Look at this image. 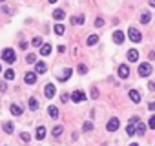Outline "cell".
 Listing matches in <instances>:
<instances>
[{"instance_id": "6da1fadb", "label": "cell", "mask_w": 155, "mask_h": 146, "mask_svg": "<svg viewBox=\"0 0 155 146\" xmlns=\"http://www.w3.org/2000/svg\"><path fill=\"white\" fill-rule=\"evenodd\" d=\"M2 60H6L7 64H13L16 60V53L15 50H11V47H6V50L2 51Z\"/></svg>"}, {"instance_id": "7a4b0ae2", "label": "cell", "mask_w": 155, "mask_h": 146, "mask_svg": "<svg viewBox=\"0 0 155 146\" xmlns=\"http://www.w3.org/2000/svg\"><path fill=\"white\" fill-rule=\"evenodd\" d=\"M128 38H130L131 42H135V44H137V42H141V40H142V35H141V31H139V29L130 28V29H128Z\"/></svg>"}, {"instance_id": "3957f363", "label": "cell", "mask_w": 155, "mask_h": 146, "mask_svg": "<svg viewBox=\"0 0 155 146\" xmlns=\"http://www.w3.org/2000/svg\"><path fill=\"white\" fill-rule=\"evenodd\" d=\"M137 73L141 77H150L151 75V64H148V62H142V64H139V69H137Z\"/></svg>"}, {"instance_id": "277c9868", "label": "cell", "mask_w": 155, "mask_h": 146, "mask_svg": "<svg viewBox=\"0 0 155 146\" xmlns=\"http://www.w3.org/2000/svg\"><path fill=\"white\" fill-rule=\"evenodd\" d=\"M71 101H73V102H84V101H86V93H84L82 90H75V91L71 93Z\"/></svg>"}, {"instance_id": "5b68a950", "label": "cell", "mask_w": 155, "mask_h": 146, "mask_svg": "<svg viewBox=\"0 0 155 146\" xmlns=\"http://www.w3.org/2000/svg\"><path fill=\"white\" fill-rule=\"evenodd\" d=\"M119 126H121V120H119V119H109L106 128H108V132H117Z\"/></svg>"}, {"instance_id": "8992f818", "label": "cell", "mask_w": 155, "mask_h": 146, "mask_svg": "<svg viewBox=\"0 0 155 146\" xmlns=\"http://www.w3.org/2000/svg\"><path fill=\"white\" fill-rule=\"evenodd\" d=\"M24 82H26V84H35V82H37V73H35V71H28L26 77H24Z\"/></svg>"}, {"instance_id": "52a82bcc", "label": "cell", "mask_w": 155, "mask_h": 146, "mask_svg": "<svg viewBox=\"0 0 155 146\" xmlns=\"http://www.w3.org/2000/svg\"><path fill=\"white\" fill-rule=\"evenodd\" d=\"M71 75H73V69H71V68H66V69L62 71V75L58 77V81H60V82H66V81H68Z\"/></svg>"}, {"instance_id": "ba28073f", "label": "cell", "mask_w": 155, "mask_h": 146, "mask_svg": "<svg viewBox=\"0 0 155 146\" xmlns=\"http://www.w3.org/2000/svg\"><path fill=\"white\" fill-rule=\"evenodd\" d=\"M128 75H130V68L126 64H121L119 66V77L121 79H128Z\"/></svg>"}, {"instance_id": "9c48e42d", "label": "cell", "mask_w": 155, "mask_h": 146, "mask_svg": "<svg viewBox=\"0 0 155 146\" xmlns=\"http://www.w3.org/2000/svg\"><path fill=\"white\" fill-rule=\"evenodd\" d=\"M46 71H48L46 62H37V66H35V73H37V75H42V73H46Z\"/></svg>"}, {"instance_id": "30bf717a", "label": "cell", "mask_w": 155, "mask_h": 146, "mask_svg": "<svg viewBox=\"0 0 155 146\" xmlns=\"http://www.w3.org/2000/svg\"><path fill=\"white\" fill-rule=\"evenodd\" d=\"M146 133V124L144 123H135V135H144Z\"/></svg>"}, {"instance_id": "8fae6325", "label": "cell", "mask_w": 155, "mask_h": 146, "mask_svg": "<svg viewBox=\"0 0 155 146\" xmlns=\"http://www.w3.org/2000/svg\"><path fill=\"white\" fill-rule=\"evenodd\" d=\"M128 95H130V99L133 101L135 104H139V102H141V93H139L137 90H130V93H128Z\"/></svg>"}, {"instance_id": "7c38bea8", "label": "cell", "mask_w": 155, "mask_h": 146, "mask_svg": "<svg viewBox=\"0 0 155 146\" xmlns=\"http://www.w3.org/2000/svg\"><path fill=\"white\" fill-rule=\"evenodd\" d=\"M44 93H46L48 99H53V97H55V86H53V84H46V88H44Z\"/></svg>"}, {"instance_id": "4fadbf2b", "label": "cell", "mask_w": 155, "mask_h": 146, "mask_svg": "<svg viewBox=\"0 0 155 146\" xmlns=\"http://www.w3.org/2000/svg\"><path fill=\"white\" fill-rule=\"evenodd\" d=\"M128 60L130 62H137L139 60V51L137 50H130L128 51Z\"/></svg>"}, {"instance_id": "5bb4252c", "label": "cell", "mask_w": 155, "mask_h": 146, "mask_svg": "<svg viewBox=\"0 0 155 146\" xmlns=\"http://www.w3.org/2000/svg\"><path fill=\"white\" fill-rule=\"evenodd\" d=\"M112 38H113L115 44H122V42H124V33H122V31H115Z\"/></svg>"}, {"instance_id": "9a60e30c", "label": "cell", "mask_w": 155, "mask_h": 146, "mask_svg": "<svg viewBox=\"0 0 155 146\" xmlns=\"http://www.w3.org/2000/svg\"><path fill=\"white\" fill-rule=\"evenodd\" d=\"M51 53V44H44V46H40V55L42 57H48Z\"/></svg>"}, {"instance_id": "2e32d148", "label": "cell", "mask_w": 155, "mask_h": 146, "mask_svg": "<svg viewBox=\"0 0 155 146\" xmlns=\"http://www.w3.org/2000/svg\"><path fill=\"white\" fill-rule=\"evenodd\" d=\"M9 111H11V115H22V111H24V110H22V106H18V104H11V108H9Z\"/></svg>"}, {"instance_id": "e0dca14e", "label": "cell", "mask_w": 155, "mask_h": 146, "mask_svg": "<svg viewBox=\"0 0 155 146\" xmlns=\"http://www.w3.org/2000/svg\"><path fill=\"white\" fill-rule=\"evenodd\" d=\"M53 18H55V20H58V22H60V20H64V18H66L64 9H55V11H53Z\"/></svg>"}, {"instance_id": "ac0fdd59", "label": "cell", "mask_w": 155, "mask_h": 146, "mask_svg": "<svg viewBox=\"0 0 155 146\" xmlns=\"http://www.w3.org/2000/svg\"><path fill=\"white\" fill-rule=\"evenodd\" d=\"M48 113H49L51 119H58V108L57 106H49L48 108Z\"/></svg>"}, {"instance_id": "d6986e66", "label": "cell", "mask_w": 155, "mask_h": 146, "mask_svg": "<svg viewBox=\"0 0 155 146\" xmlns=\"http://www.w3.org/2000/svg\"><path fill=\"white\" fill-rule=\"evenodd\" d=\"M35 137H37L38 141H42L44 137H46V128H44V126H38V128H37V135H35Z\"/></svg>"}, {"instance_id": "ffe728a7", "label": "cell", "mask_w": 155, "mask_h": 146, "mask_svg": "<svg viewBox=\"0 0 155 146\" xmlns=\"http://www.w3.org/2000/svg\"><path fill=\"white\" fill-rule=\"evenodd\" d=\"M84 22H86L84 15H77L75 18H71V24H79V26H80V24H84Z\"/></svg>"}, {"instance_id": "44dd1931", "label": "cell", "mask_w": 155, "mask_h": 146, "mask_svg": "<svg viewBox=\"0 0 155 146\" xmlns=\"http://www.w3.org/2000/svg\"><path fill=\"white\" fill-rule=\"evenodd\" d=\"M4 79H6V81H13V79H15V71H13V69H6V71H4Z\"/></svg>"}, {"instance_id": "7402d4cb", "label": "cell", "mask_w": 155, "mask_h": 146, "mask_svg": "<svg viewBox=\"0 0 155 146\" xmlns=\"http://www.w3.org/2000/svg\"><path fill=\"white\" fill-rule=\"evenodd\" d=\"M4 132L6 133H13L15 132V124L13 123H4Z\"/></svg>"}, {"instance_id": "603a6c76", "label": "cell", "mask_w": 155, "mask_h": 146, "mask_svg": "<svg viewBox=\"0 0 155 146\" xmlns=\"http://www.w3.org/2000/svg\"><path fill=\"white\" fill-rule=\"evenodd\" d=\"M99 42V35H90L88 37V46H95Z\"/></svg>"}, {"instance_id": "cb8c5ba5", "label": "cell", "mask_w": 155, "mask_h": 146, "mask_svg": "<svg viewBox=\"0 0 155 146\" xmlns=\"http://www.w3.org/2000/svg\"><path fill=\"white\" fill-rule=\"evenodd\" d=\"M150 20H151V13H148V11H146V13H142V15H141V22H142V24H148Z\"/></svg>"}, {"instance_id": "d4e9b609", "label": "cell", "mask_w": 155, "mask_h": 146, "mask_svg": "<svg viewBox=\"0 0 155 146\" xmlns=\"http://www.w3.org/2000/svg\"><path fill=\"white\" fill-rule=\"evenodd\" d=\"M28 104H29V108H31V110H38V101L35 99V97H31Z\"/></svg>"}, {"instance_id": "484cf974", "label": "cell", "mask_w": 155, "mask_h": 146, "mask_svg": "<svg viewBox=\"0 0 155 146\" xmlns=\"http://www.w3.org/2000/svg\"><path fill=\"white\" fill-rule=\"evenodd\" d=\"M53 31H55L57 35H64V31H66V29H64V26H62V24H57V26L53 28Z\"/></svg>"}, {"instance_id": "4316f807", "label": "cell", "mask_w": 155, "mask_h": 146, "mask_svg": "<svg viewBox=\"0 0 155 146\" xmlns=\"http://www.w3.org/2000/svg\"><path fill=\"white\" fill-rule=\"evenodd\" d=\"M82 130H84L86 133L91 132V130H93V123H90V120H88V123H84V124H82Z\"/></svg>"}, {"instance_id": "83f0119b", "label": "cell", "mask_w": 155, "mask_h": 146, "mask_svg": "<svg viewBox=\"0 0 155 146\" xmlns=\"http://www.w3.org/2000/svg\"><path fill=\"white\" fill-rule=\"evenodd\" d=\"M126 133H128V135H135V124L130 123V124L126 126Z\"/></svg>"}, {"instance_id": "f1b7e54d", "label": "cell", "mask_w": 155, "mask_h": 146, "mask_svg": "<svg viewBox=\"0 0 155 146\" xmlns=\"http://www.w3.org/2000/svg\"><path fill=\"white\" fill-rule=\"evenodd\" d=\"M62 132H64V128H62V126H55V128H53V135H55V137H60V135H62Z\"/></svg>"}, {"instance_id": "f546056e", "label": "cell", "mask_w": 155, "mask_h": 146, "mask_svg": "<svg viewBox=\"0 0 155 146\" xmlns=\"http://www.w3.org/2000/svg\"><path fill=\"white\" fill-rule=\"evenodd\" d=\"M79 73H80V75H86V73H88V66L86 64H79Z\"/></svg>"}, {"instance_id": "4dcf8cb0", "label": "cell", "mask_w": 155, "mask_h": 146, "mask_svg": "<svg viewBox=\"0 0 155 146\" xmlns=\"http://www.w3.org/2000/svg\"><path fill=\"white\" fill-rule=\"evenodd\" d=\"M26 62H28V64H33V62H37V55H33V53H29V55L26 57Z\"/></svg>"}, {"instance_id": "1f68e13d", "label": "cell", "mask_w": 155, "mask_h": 146, "mask_svg": "<svg viewBox=\"0 0 155 146\" xmlns=\"http://www.w3.org/2000/svg\"><path fill=\"white\" fill-rule=\"evenodd\" d=\"M95 26H97V28L104 26V18H102V17H97V18H95Z\"/></svg>"}, {"instance_id": "d6a6232c", "label": "cell", "mask_w": 155, "mask_h": 146, "mask_svg": "<svg viewBox=\"0 0 155 146\" xmlns=\"http://www.w3.org/2000/svg\"><path fill=\"white\" fill-rule=\"evenodd\" d=\"M148 126H150L151 130H155V115H151V117H150V120H148Z\"/></svg>"}, {"instance_id": "836d02e7", "label": "cell", "mask_w": 155, "mask_h": 146, "mask_svg": "<svg viewBox=\"0 0 155 146\" xmlns=\"http://www.w3.org/2000/svg\"><path fill=\"white\" fill-rule=\"evenodd\" d=\"M31 44H33V46H42V38H40V37H35V38L31 40Z\"/></svg>"}, {"instance_id": "e575fe53", "label": "cell", "mask_w": 155, "mask_h": 146, "mask_svg": "<svg viewBox=\"0 0 155 146\" xmlns=\"http://www.w3.org/2000/svg\"><path fill=\"white\" fill-rule=\"evenodd\" d=\"M20 139H22V141H26V142H28V141H31V135L24 132V133H20Z\"/></svg>"}, {"instance_id": "d590c367", "label": "cell", "mask_w": 155, "mask_h": 146, "mask_svg": "<svg viewBox=\"0 0 155 146\" xmlns=\"http://www.w3.org/2000/svg\"><path fill=\"white\" fill-rule=\"evenodd\" d=\"M130 123H131V124H135V123H139V117H137V115H133V117L130 119Z\"/></svg>"}, {"instance_id": "8d00e7d4", "label": "cell", "mask_w": 155, "mask_h": 146, "mask_svg": "<svg viewBox=\"0 0 155 146\" xmlns=\"http://www.w3.org/2000/svg\"><path fill=\"white\" fill-rule=\"evenodd\" d=\"M148 90H150V91H155V82H150V84H148Z\"/></svg>"}, {"instance_id": "74e56055", "label": "cell", "mask_w": 155, "mask_h": 146, "mask_svg": "<svg viewBox=\"0 0 155 146\" xmlns=\"http://www.w3.org/2000/svg\"><path fill=\"white\" fill-rule=\"evenodd\" d=\"M148 110H150V111H155V102H150V104H148Z\"/></svg>"}, {"instance_id": "f35d334b", "label": "cell", "mask_w": 155, "mask_h": 146, "mask_svg": "<svg viewBox=\"0 0 155 146\" xmlns=\"http://www.w3.org/2000/svg\"><path fill=\"white\" fill-rule=\"evenodd\" d=\"M20 50H28V42H20Z\"/></svg>"}, {"instance_id": "ab89813d", "label": "cell", "mask_w": 155, "mask_h": 146, "mask_svg": "<svg viewBox=\"0 0 155 146\" xmlns=\"http://www.w3.org/2000/svg\"><path fill=\"white\" fill-rule=\"evenodd\" d=\"M7 88H6V82H0V91H6Z\"/></svg>"}, {"instance_id": "60d3db41", "label": "cell", "mask_w": 155, "mask_h": 146, "mask_svg": "<svg viewBox=\"0 0 155 146\" xmlns=\"http://www.w3.org/2000/svg\"><path fill=\"white\" fill-rule=\"evenodd\" d=\"M91 97H95V99H97V97H99V91H97L95 88H93V91H91Z\"/></svg>"}, {"instance_id": "b9f144b4", "label": "cell", "mask_w": 155, "mask_h": 146, "mask_svg": "<svg viewBox=\"0 0 155 146\" xmlns=\"http://www.w3.org/2000/svg\"><path fill=\"white\" fill-rule=\"evenodd\" d=\"M150 6H151V8H155V0H150Z\"/></svg>"}, {"instance_id": "7bdbcfd3", "label": "cell", "mask_w": 155, "mask_h": 146, "mask_svg": "<svg viewBox=\"0 0 155 146\" xmlns=\"http://www.w3.org/2000/svg\"><path fill=\"white\" fill-rule=\"evenodd\" d=\"M130 146H139V144H137V142H131V144H130Z\"/></svg>"}, {"instance_id": "ee69618b", "label": "cell", "mask_w": 155, "mask_h": 146, "mask_svg": "<svg viewBox=\"0 0 155 146\" xmlns=\"http://www.w3.org/2000/svg\"><path fill=\"white\" fill-rule=\"evenodd\" d=\"M55 2H57V0H49V4H55Z\"/></svg>"}, {"instance_id": "f6af8a7d", "label": "cell", "mask_w": 155, "mask_h": 146, "mask_svg": "<svg viewBox=\"0 0 155 146\" xmlns=\"http://www.w3.org/2000/svg\"><path fill=\"white\" fill-rule=\"evenodd\" d=\"M0 2H6V0H0Z\"/></svg>"}, {"instance_id": "bcb514c9", "label": "cell", "mask_w": 155, "mask_h": 146, "mask_svg": "<svg viewBox=\"0 0 155 146\" xmlns=\"http://www.w3.org/2000/svg\"><path fill=\"white\" fill-rule=\"evenodd\" d=\"M0 71H2V66H0Z\"/></svg>"}]
</instances>
